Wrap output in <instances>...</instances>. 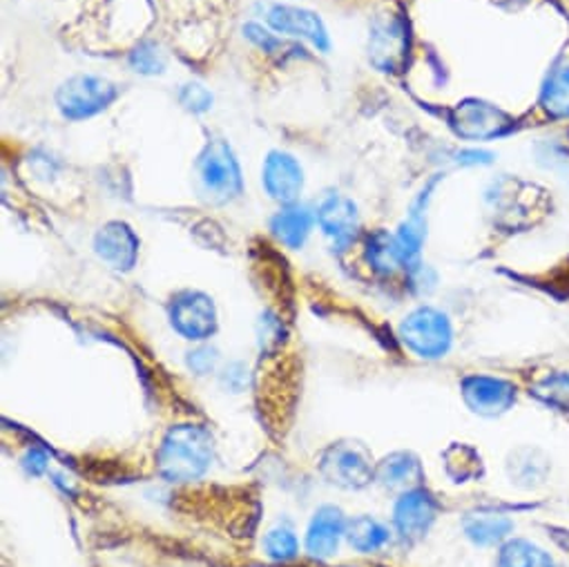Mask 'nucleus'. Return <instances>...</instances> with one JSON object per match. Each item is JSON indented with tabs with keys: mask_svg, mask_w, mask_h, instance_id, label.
<instances>
[{
	"mask_svg": "<svg viewBox=\"0 0 569 567\" xmlns=\"http://www.w3.org/2000/svg\"><path fill=\"white\" fill-rule=\"evenodd\" d=\"M214 456V440L201 425H177L161 440L157 465L170 483H190L201 478Z\"/></svg>",
	"mask_w": 569,
	"mask_h": 567,
	"instance_id": "obj_1",
	"label": "nucleus"
},
{
	"mask_svg": "<svg viewBox=\"0 0 569 567\" xmlns=\"http://www.w3.org/2000/svg\"><path fill=\"white\" fill-rule=\"evenodd\" d=\"M197 181L206 201L230 203L243 190L241 168L223 139L208 141L197 161Z\"/></svg>",
	"mask_w": 569,
	"mask_h": 567,
	"instance_id": "obj_2",
	"label": "nucleus"
},
{
	"mask_svg": "<svg viewBox=\"0 0 569 567\" xmlns=\"http://www.w3.org/2000/svg\"><path fill=\"white\" fill-rule=\"evenodd\" d=\"M119 97L117 83L97 74H74L57 90V108L70 121H83L108 110Z\"/></svg>",
	"mask_w": 569,
	"mask_h": 567,
	"instance_id": "obj_3",
	"label": "nucleus"
},
{
	"mask_svg": "<svg viewBox=\"0 0 569 567\" xmlns=\"http://www.w3.org/2000/svg\"><path fill=\"white\" fill-rule=\"evenodd\" d=\"M400 340L418 358L438 360L449 354L453 342V329L449 318L442 311L431 307H420L402 320Z\"/></svg>",
	"mask_w": 569,
	"mask_h": 567,
	"instance_id": "obj_4",
	"label": "nucleus"
},
{
	"mask_svg": "<svg viewBox=\"0 0 569 567\" xmlns=\"http://www.w3.org/2000/svg\"><path fill=\"white\" fill-rule=\"evenodd\" d=\"M322 476L345 489H362L376 478L369 451L360 442H336L320 460Z\"/></svg>",
	"mask_w": 569,
	"mask_h": 567,
	"instance_id": "obj_5",
	"label": "nucleus"
},
{
	"mask_svg": "<svg viewBox=\"0 0 569 567\" xmlns=\"http://www.w3.org/2000/svg\"><path fill=\"white\" fill-rule=\"evenodd\" d=\"M409 30L402 17L380 14L369 34V61L380 72H400L407 63Z\"/></svg>",
	"mask_w": 569,
	"mask_h": 567,
	"instance_id": "obj_6",
	"label": "nucleus"
},
{
	"mask_svg": "<svg viewBox=\"0 0 569 567\" xmlns=\"http://www.w3.org/2000/svg\"><path fill=\"white\" fill-rule=\"evenodd\" d=\"M172 329L186 340L201 342L217 331L214 302L201 291H181L168 307Z\"/></svg>",
	"mask_w": 569,
	"mask_h": 567,
	"instance_id": "obj_7",
	"label": "nucleus"
},
{
	"mask_svg": "<svg viewBox=\"0 0 569 567\" xmlns=\"http://www.w3.org/2000/svg\"><path fill=\"white\" fill-rule=\"evenodd\" d=\"M261 183L270 199H274L283 206L298 203V199L305 190L302 163L289 152L272 150L263 161Z\"/></svg>",
	"mask_w": 569,
	"mask_h": 567,
	"instance_id": "obj_8",
	"label": "nucleus"
},
{
	"mask_svg": "<svg viewBox=\"0 0 569 567\" xmlns=\"http://www.w3.org/2000/svg\"><path fill=\"white\" fill-rule=\"evenodd\" d=\"M451 126L456 135L469 141H489L511 128V119L491 103L465 101L453 110Z\"/></svg>",
	"mask_w": 569,
	"mask_h": 567,
	"instance_id": "obj_9",
	"label": "nucleus"
},
{
	"mask_svg": "<svg viewBox=\"0 0 569 567\" xmlns=\"http://www.w3.org/2000/svg\"><path fill=\"white\" fill-rule=\"evenodd\" d=\"M462 398L478 416H500L516 405V387L505 378L467 376L462 380Z\"/></svg>",
	"mask_w": 569,
	"mask_h": 567,
	"instance_id": "obj_10",
	"label": "nucleus"
},
{
	"mask_svg": "<svg viewBox=\"0 0 569 567\" xmlns=\"http://www.w3.org/2000/svg\"><path fill=\"white\" fill-rule=\"evenodd\" d=\"M266 21L277 34L305 39L322 52H329L331 48L329 32L316 12H309L305 8H293V6H274L268 10Z\"/></svg>",
	"mask_w": 569,
	"mask_h": 567,
	"instance_id": "obj_11",
	"label": "nucleus"
},
{
	"mask_svg": "<svg viewBox=\"0 0 569 567\" xmlns=\"http://www.w3.org/2000/svg\"><path fill=\"white\" fill-rule=\"evenodd\" d=\"M436 516H438L436 498L420 487L405 491L393 509L396 529L409 543L420 540L431 529Z\"/></svg>",
	"mask_w": 569,
	"mask_h": 567,
	"instance_id": "obj_12",
	"label": "nucleus"
},
{
	"mask_svg": "<svg viewBox=\"0 0 569 567\" xmlns=\"http://www.w3.org/2000/svg\"><path fill=\"white\" fill-rule=\"evenodd\" d=\"M316 219H318L322 232L331 239L333 248L347 250L356 241V235L360 228V217H358L356 203L349 197L329 195L318 206Z\"/></svg>",
	"mask_w": 569,
	"mask_h": 567,
	"instance_id": "obj_13",
	"label": "nucleus"
},
{
	"mask_svg": "<svg viewBox=\"0 0 569 567\" xmlns=\"http://www.w3.org/2000/svg\"><path fill=\"white\" fill-rule=\"evenodd\" d=\"M97 255L114 270H130L139 257V239L123 221H108L94 237Z\"/></svg>",
	"mask_w": 569,
	"mask_h": 567,
	"instance_id": "obj_14",
	"label": "nucleus"
},
{
	"mask_svg": "<svg viewBox=\"0 0 569 567\" xmlns=\"http://www.w3.org/2000/svg\"><path fill=\"white\" fill-rule=\"evenodd\" d=\"M347 536V520L338 507H322L316 511L309 534H307V551L318 558L327 560L338 554L340 540Z\"/></svg>",
	"mask_w": 569,
	"mask_h": 567,
	"instance_id": "obj_15",
	"label": "nucleus"
},
{
	"mask_svg": "<svg viewBox=\"0 0 569 567\" xmlns=\"http://www.w3.org/2000/svg\"><path fill=\"white\" fill-rule=\"evenodd\" d=\"M316 215L300 203L283 206L277 215L270 219V232L274 239L289 248H302L305 241L309 239L313 226H316Z\"/></svg>",
	"mask_w": 569,
	"mask_h": 567,
	"instance_id": "obj_16",
	"label": "nucleus"
},
{
	"mask_svg": "<svg viewBox=\"0 0 569 567\" xmlns=\"http://www.w3.org/2000/svg\"><path fill=\"white\" fill-rule=\"evenodd\" d=\"M376 478L391 489H416L422 478V465L418 460V456L409 454V451H398L387 456L378 467H376Z\"/></svg>",
	"mask_w": 569,
	"mask_h": 567,
	"instance_id": "obj_17",
	"label": "nucleus"
},
{
	"mask_svg": "<svg viewBox=\"0 0 569 567\" xmlns=\"http://www.w3.org/2000/svg\"><path fill=\"white\" fill-rule=\"evenodd\" d=\"M462 527L476 545H496L509 536L513 520L498 511H476L465 518Z\"/></svg>",
	"mask_w": 569,
	"mask_h": 567,
	"instance_id": "obj_18",
	"label": "nucleus"
},
{
	"mask_svg": "<svg viewBox=\"0 0 569 567\" xmlns=\"http://www.w3.org/2000/svg\"><path fill=\"white\" fill-rule=\"evenodd\" d=\"M347 538L358 551L371 554L382 549L391 540V534L380 520L371 516H358L353 520H347Z\"/></svg>",
	"mask_w": 569,
	"mask_h": 567,
	"instance_id": "obj_19",
	"label": "nucleus"
},
{
	"mask_svg": "<svg viewBox=\"0 0 569 567\" xmlns=\"http://www.w3.org/2000/svg\"><path fill=\"white\" fill-rule=\"evenodd\" d=\"M498 567H553V560L536 543L511 538L500 547Z\"/></svg>",
	"mask_w": 569,
	"mask_h": 567,
	"instance_id": "obj_20",
	"label": "nucleus"
},
{
	"mask_svg": "<svg viewBox=\"0 0 569 567\" xmlns=\"http://www.w3.org/2000/svg\"><path fill=\"white\" fill-rule=\"evenodd\" d=\"M540 103L549 117H556V119L569 117V63L556 66L549 72L542 88Z\"/></svg>",
	"mask_w": 569,
	"mask_h": 567,
	"instance_id": "obj_21",
	"label": "nucleus"
},
{
	"mask_svg": "<svg viewBox=\"0 0 569 567\" xmlns=\"http://www.w3.org/2000/svg\"><path fill=\"white\" fill-rule=\"evenodd\" d=\"M367 259L373 266V270L382 272V275H391L396 268H405L398 246H396V237L387 235L382 230L373 232L367 241Z\"/></svg>",
	"mask_w": 569,
	"mask_h": 567,
	"instance_id": "obj_22",
	"label": "nucleus"
},
{
	"mask_svg": "<svg viewBox=\"0 0 569 567\" xmlns=\"http://www.w3.org/2000/svg\"><path fill=\"white\" fill-rule=\"evenodd\" d=\"M531 394L549 407L569 411V374H545L531 385Z\"/></svg>",
	"mask_w": 569,
	"mask_h": 567,
	"instance_id": "obj_23",
	"label": "nucleus"
},
{
	"mask_svg": "<svg viewBox=\"0 0 569 567\" xmlns=\"http://www.w3.org/2000/svg\"><path fill=\"white\" fill-rule=\"evenodd\" d=\"M263 551L272 560H281V563L293 560L300 551V543H298L296 531L289 525L272 527L263 538Z\"/></svg>",
	"mask_w": 569,
	"mask_h": 567,
	"instance_id": "obj_24",
	"label": "nucleus"
},
{
	"mask_svg": "<svg viewBox=\"0 0 569 567\" xmlns=\"http://www.w3.org/2000/svg\"><path fill=\"white\" fill-rule=\"evenodd\" d=\"M130 68L139 74H146V77H154V74H163L166 72V54L161 52V48L152 41H146L141 46H137L132 52H130V59H128Z\"/></svg>",
	"mask_w": 569,
	"mask_h": 567,
	"instance_id": "obj_25",
	"label": "nucleus"
},
{
	"mask_svg": "<svg viewBox=\"0 0 569 567\" xmlns=\"http://www.w3.org/2000/svg\"><path fill=\"white\" fill-rule=\"evenodd\" d=\"M179 103L192 115H203L212 108V94L201 83H188L179 90Z\"/></svg>",
	"mask_w": 569,
	"mask_h": 567,
	"instance_id": "obj_26",
	"label": "nucleus"
},
{
	"mask_svg": "<svg viewBox=\"0 0 569 567\" xmlns=\"http://www.w3.org/2000/svg\"><path fill=\"white\" fill-rule=\"evenodd\" d=\"M46 454L41 449H32L26 458V467L32 471V474H41L46 469Z\"/></svg>",
	"mask_w": 569,
	"mask_h": 567,
	"instance_id": "obj_27",
	"label": "nucleus"
},
{
	"mask_svg": "<svg viewBox=\"0 0 569 567\" xmlns=\"http://www.w3.org/2000/svg\"><path fill=\"white\" fill-rule=\"evenodd\" d=\"M460 163L465 166H476V163H489L491 161V155L489 152H482V150H469V152H462L458 157Z\"/></svg>",
	"mask_w": 569,
	"mask_h": 567,
	"instance_id": "obj_28",
	"label": "nucleus"
}]
</instances>
